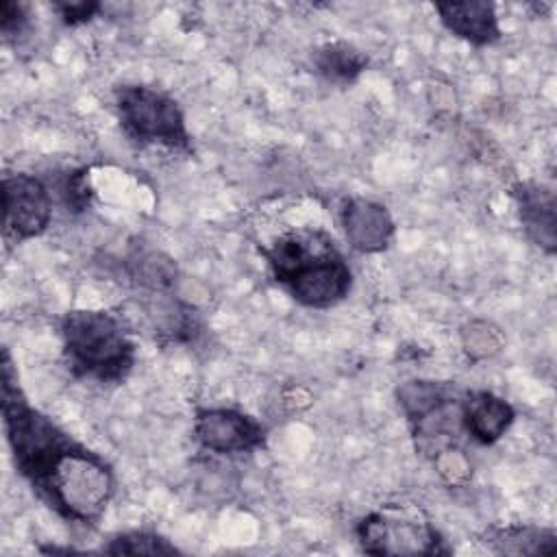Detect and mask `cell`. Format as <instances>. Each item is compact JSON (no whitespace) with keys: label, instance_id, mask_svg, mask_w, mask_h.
I'll return each instance as SVG.
<instances>
[{"label":"cell","instance_id":"obj_13","mask_svg":"<svg viewBox=\"0 0 557 557\" xmlns=\"http://www.w3.org/2000/svg\"><path fill=\"white\" fill-rule=\"evenodd\" d=\"M315 72L335 85H350L368 67V57L346 41H331L313 52Z\"/></svg>","mask_w":557,"mask_h":557},{"label":"cell","instance_id":"obj_16","mask_svg":"<svg viewBox=\"0 0 557 557\" xmlns=\"http://www.w3.org/2000/svg\"><path fill=\"white\" fill-rule=\"evenodd\" d=\"M433 463H435L440 476L448 485H459V483H463L470 476V461L455 446H450V448L442 450L440 455H435Z\"/></svg>","mask_w":557,"mask_h":557},{"label":"cell","instance_id":"obj_5","mask_svg":"<svg viewBox=\"0 0 557 557\" xmlns=\"http://www.w3.org/2000/svg\"><path fill=\"white\" fill-rule=\"evenodd\" d=\"M357 537L370 555H446L440 531L416 513L385 507L370 511L357 524Z\"/></svg>","mask_w":557,"mask_h":557},{"label":"cell","instance_id":"obj_15","mask_svg":"<svg viewBox=\"0 0 557 557\" xmlns=\"http://www.w3.org/2000/svg\"><path fill=\"white\" fill-rule=\"evenodd\" d=\"M461 339H463V350L474 359L490 357L500 346V335L496 333V329H490V324L485 322L468 324V329H463L461 333Z\"/></svg>","mask_w":557,"mask_h":557},{"label":"cell","instance_id":"obj_7","mask_svg":"<svg viewBox=\"0 0 557 557\" xmlns=\"http://www.w3.org/2000/svg\"><path fill=\"white\" fill-rule=\"evenodd\" d=\"M194 435L205 450L215 455L250 453L265 444L263 424L233 407L196 409Z\"/></svg>","mask_w":557,"mask_h":557},{"label":"cell","instance_id":"obj_17","mask_svg":"<svg viewBox=\"0 0 557 557\" xmlns=\"http://www.w3.org/2000/svg\"><path fill=\"white\" fill-rule=\"evenodd\" d=\"M28 26V13L26 7L20 2L4 0L0 4V30L4 39H15L20 37Z\"/></svg>","mask_w":557,"mask_h":557},{"label":"cell","instance_id":"obj_2","mask_svg":"<svg viewBox=\"0 0 557 557\" xmlns=\"http://www.w3.org/2000/svg\"><path fill=\"white\" fill-rule=\"evenodd\" d=\"M268 265L289 296L302 307L329 309L342 302L352 285V272L324 231H296L261 248Z\"/></svg>","mask_w":557,"mask_h":557},{"label":"cell","instance_id":"obj_11","mask_svg":"<svg viewBox=\"0 0 557 557\" xmlns=\"http://www.w3.org/2000/svg\"><path fill=\"white\" fill-rule=\"evenodd\" d=\"M513 420V407L487 389L466 392L461 398L463 431L479 444L487 446L498 442L509 431Z\"/></svg>","mask_w":557,"mask_h":557},{"label":"cell","instance_id":"obj_10","mask_svg":"<svg viewBox=\"0 0 557 557\" xmlns=\"http://www.w3.org/2000/svg\"><path fill=\"white\" fill-rule=\"evenodd\" d=\"M435 11L448 33L476 48L492 46L503 37L496 7L492 2H437Z\"/></svg>","mask_w":557,"mask_h":557},{"label":"cell","instance_id":"obj_8","mask_svg":"<svg viewBox=\"0 0 557 557\" xmlns=\"http://www.w3.org/2000/svg\"><path fill=\"white\" fill-rule=\"evenodd\" d=\"M339 220L350 248L363 255L385 250L396 231L387 207L368 198L344 200Z\"/></svg>","mask_w":557,"mask_h":557},{"label":"cell","instance_id":"obj_6","mask_svg":"<svg viewBox=\"0 0 557 557\" xmlns=\"http://www.w3.org/2000/svg\"><path fill=\"white\" fill-rule=\"evenodd\" d=\"M52 220V194L48 185L28 172L2 178V226L4 235L24 242L41 235Z\"/></svg>","mask_w":557,"mask_h":557},{"label":"cell","instance_id":"obj_12","mask_svg":"<svg viewBox=\"0 0 557 557\" xmlns=\"http://www.w3.org/2000/svg\"><path fill=\"white\" fill-rule=\"evenodd\" d=\"M485 544L505 555H553L557 550V533L542 527H498L485 533Z\"/></svg>","mask_w":557,"mask_h":557},{"label":"cell","instance_id":"obj_18","mask_svg":"<svg viewBox=\"0 0 557 557\" xmlns=\"http://www.w3.org/2000/svg\"><path fill=\"white\" fill-rule=\"evenodd\" d=\"M52 9L59 13V17L70 24V26H76V24H85L89 22L102 7L100 2H87V0H76V2H52Z\"/></svg>","mask_w":557,"mask_h":557},{"label":"cell","instance_id":"obj_3","mask_svg":"<svg viewBox=\"0 0 557 557\" xmlns=\"http://www.w3.org/2000/svg\"><path fill=\"white\" fill-rule=\"evenodd\" d=\"M59 331L67 368L78 379L120 383L135 366L131 331L109 309H72L61 318Z\"/></svg>","mask_w":557,"mask_h":557},{"label":"cell","instance_id":"obj_9","mask_svg":"<svg viewBox=\"0 0 557 557\" xmlns=\"http://www.w3.org/2000/svg\"><path fill=\"white\" fill-rule=\"evenodd\" d=\"M511 196L518 207V218L527 237L544 248L548 255L557 248L555 231V191L544 183L522 181L511 187Z\"/></svg>","mask_w":557,"mask_h":557},{"label":"cell","instance_id":"obj_4","mask_svg":"<svg viewBox=\"0 0 557 557\" xmlns=\"http://www.w3.org/2000/svg\"><path fill=\"white\" fill-rule=\"evenodd\" d=\"M113 100L124 133L137 144H159L191 152L185 113L170 94L146 85H122L115 89Z\"/></svg>","mask_w":557,"mask_h":557},{"label":"cell","instance_id":"obj_14","mask_svg":"<svg viewBox=\"0 0 557 557\" xmlns=\"http://www.w3.org/2000/svg\"><path fill=\"white\" fill-rule=\"evenodd\" d=\"M100 553L104 555H174L178 553V548L159 533L126 531V533L113 535L109 544L100 548Z\"/></svg>","mask_w":557,"mask_h":557},{"label":"cell","instance_id":"obj_1","mask_svg":"<svg viewBox=\"0 0 557 557\" xmlns=\"http://www.w3.org/2000/svg\"><path fill=\"white\" fill-rule=\"evenodd\" d=\"M0 370L2 422L17 472L63 520L96 524L115 492L111 466L30 405L9 348H2Z\"/></svg>","mask_w":557,"mask_h":557}]
</instances>
